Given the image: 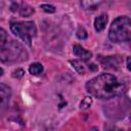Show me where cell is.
Segmentation results:
<instances>
[{"mask_svg": "<svg viewBox=\"0 0 131 131\" xmlns=\"http://www.w3.org/2000/svg\"><path fill=\"white\" fill-rule=\"evenodd\" d=\"M85 87L90 95L99 99H110L122 95L126 90L123 82L116 76L107 73L92 78L86 83Z\"/></svg>", "mask_w": 131, "mask_h": 131, "instance_id": "cell-1", "label": "cell"}, {"mask_svg": "<svg viewBox=\"0 0 131 131\" xmlns=\"http://www.w3.org/2000/svg\"><path fill=\"white\" fill-rule=\"evenodd\" d=\"M29 58L28 51L15 40H7L0 45V61L6 64H14L26 61Z\"/></svg>", "mask_w": 131, "mask_h": 131, "instance_id": "cell-2", "label": "cell"}, {"mask_svg": "<svg viewBox=\"0 0 131 131\" xmlns=\"http://www.w3.org/2000/svg\"><path fill=\"white\" fill-rule=\"evenodd\" d=\"M131 38V20L127 15H122L113 20L108 30V39L113 43L128 42Z\"/></svg>", "mask_w": 131, "mask_h": 131, "instance_id": "cell-3", "label": "cell"}, {"mask_svg": "<svg viewBox=\"0 0 131 131\" xmlns=\"http://www.w3.org/2000/svg\"><path fill=\"white\" fill-rule=\"evenodd\" d=\"M10 30L28 46L32 45V39L37 35V28L34 21H11Z\"/></svg>", "mask_w": 131, "mask_h": 131, "instance_id": "cell-4", "label": "cell"}, {"mask_svg": "<svg viewBox=\"0 0 131 131\" xmlns=\"http://www.w3.org/2000/svg\"><path fill=\"white\" fill-rule=\"evenodd\" d=\"M11 97V88L6 84L0 83V111L6 107Z\"/></svg>", "mask_w": 131, "mask_h": 131, "instance_id": "cell-5", "label": "cell"}, {"mask_svg": "<svg viewBox=\"0 0 131 131\" xmlns=\"http://www.w3.org/2000/svg\"><path fill=\"white\" fill-rule=\"evenodd\" d=\"M73 53L83 61H87L92 57V52L86 50L79 44H76L73 46Z\"/></svg>", "mask_w": 131, "mask_h": 131, "instance_id": "cell-6", "label": "cell"}, {"mask_svg": "<svg viewBox=\"0 0 131 131\" xmlns=\"http://www.w3.org/2000/svg\"><path fill=\"white\" fill-rule=\"evenodd\" d=\"M99 60L104 69L117 70L120 67V58H118V56H106L104 58H99Z\"/></svg>", "mask_w": 131, "mask_h": 131, "instance_id": "cell-7", "label": "cell"}, {"mask_svg": "<svg viewBox=\"0 0 131 131\" xmlns=\"http://www.w3.org/2000/svg\"><path fill=\"white\" fill-rule=\"evenodd\" d=\"M108 17L105 13H101L100 15L96 16L94 19V29L96 32H101L105 29L106 24H107Z\"/></svg>", "mask_w": 131, "mask_h": 131, "instance_id": "cell-8", "label": "cell"}, {"mask_svg": "<svg viewBox=\"0 0 131 131\" xmlns=\"http://www.w3.org/2000/svg\"><path fill=\"white\" fill-rule=\"evenodd\" d=\"M16 11H18L19 14H20L21 16H25V17L30 16V15H32V14L35 12V10H34V8H33L32 6H30L28 3H24V2L18 3V5H17V10H16Z\"/></svg>", "mask_w": 131, "mask_h": 131, "instance_id": "cell-9", "label": "cell"}, {"mask_svg": "<svg viewBox=\"0 0 131 131\" xmlns=\"http://www.w3.org/2000/svg\"><path fill=\"white\" fill-rule=\"evenodd\" d=\"M71 64L73 66V68L80 74V75H84L86 73V69H85V64L83 60L81 59H74V60H70Z\"/></svg>", "mask_w": 131, "mask_h": 131, "instance_id": "cell-10", "label": "cell"}, {"mask_svg": "<svg viewBox=\"0 0 131 131\" xmlns=\"http://www.w3.org/2000/svg\"><path fill=\"white\" fill-rule=\"evenodd\" d=\"M29 72L33 76H39V75H41L43 73V66L40 62H34V63H32L30 66Z\"/></svg>", "mask_w": 131, "mask_h": 131, "instance_id": "cell-11", "label": "cell"}, {"mask_svg": "<svg viewBox=\"0 0 131 131\" xmlns=\"http://www.w3.org/2000/svg\"><path fill=\"white\" fill-rule=\"evenodd\" d=\"M91 104H92V98L90 96H85L82 99V101L80 102V108L81 110H87L91 106Z\"/></svg>", "mask_w": 131, "mask_h": 131, "instance_id": "cell-12", "label": "cell"}, {"mask_svg": "<svg viewBox=\"0 0 131 131\" xmlns=\"http://www.w3.org/2000/svg\"><path fill=\"white\" fill-rule=\"evenodd\" d=\"M76 35H77V37H78L80 40H85V39H87V37H88L87 31H86L85 28L82 27V26H79V27H78L77 32H76Z\"/></svg>", "mask_w": 131, "mask_h": 131, "instance_id": "cell-13", "label": "cell"}, {"mask_svg": "<svg viewBox=\"0 0 131 131\" xmlns=\"http://www.w3.org/2000/svg\"><path fill=\"white\" fill-rule=\"evenodd\" d=\"M41 8L47 13H54L55 10H56L55 7L51 4H41Z\"/></svg>", "mask_w": 131, "mask_h": 131, "instance_id": "cell-14", "label": "cell"}, {"mask_svg": "<svg viewBox=\"0 0 131 131\" xmlns=\"http://www.w3.org/2000/svg\"><path fill=\"white\" fill-rule=\"evenodd\" d=\"M100 2H81V5L84 9H95V6L98 5Z\"/></svg>", "mask_w": 131, "mask_h": 131, "instance_id": "cell-15", "label": "cell"}, {"mask_svg": "<svg viewBox=\"0 0 131 131\" xmlns=\"http://www.w3.org/2000/svg\"><path fill=\"white\" fill-rule=\"evenodd\" d=\"M8 40V36H7V33L4 29L0 28V45L3 44L4 42H6Z\"/></svg>", "mask_w": 131, "mask_h": 131, "instance_id": "cell-16", "label": "cell"}, {"mask_svg": "<svg viewBox=\"0 0 131 131\" xmlns=\"http://www.w3.org/2000/svg\"><path fill=\"white\" fill-rule=\"evenodd\" d=\"M24 74H25L24 70H21V69H16V70L12 73V77H13V78H16V79H19V78H21V77L24 76Z\"/></svg>", "mask_w": 131, "mask_h": 131, "instance_id": "cell-17", "label": "cell"}, {"mask_svg": "<svg viewBox=\"0 0 131 131\" xmlns=\"http://www.w3.org/2000/svg\"><path fill=\"white\" fill-rule=\"evenodd\" d=\"M105 131H124V130L117 126H107L105 128Z\"/></svg>", "mask_w": 131, "mask_h": 131, "instance_id": "cell-18", "label": "cell"}, {"mask_svg": "<svg viewBox=\"0 0 131 131\" xmlns=\"http://www.w3.org/2000/svg\"><path fill=\"white\" fill-rule=\"evenodd\" d=\"M127 70L130 71V57H127Z\"/></svg>", "mask_w": 131, "mask_h": 131, "instance_id": "cell-19", "label": "cell"}, {"mask_svg": "<svg viewBox=\"0 0 131 131\" xmlns=\"http://www.w3.org/2000/svg\"><path fill=\"white\" fill-rule=\"evenodd\" d=\"M90 131H98V129H97L96 127H92V128L90 129Z\"/></svg>", "mask_w": 131, "mask_h": 131, "instance_id": "cell-20", "label": "cell"}, {"mask_svg": "<svg viewBox=\"0 0 131 131\" xmlns=\"http://www.w3.org/2000/svg\"><path fill=\"white\" fill-rule=\"evenodd\" d=\"M3 73H4L3 69H1V68H0V77H2V76H3Z\"/></svg>", "mask_w": 131, "mask_h": 131, "instance_id": "cell-21", "label": "cell"}]
</instances>
